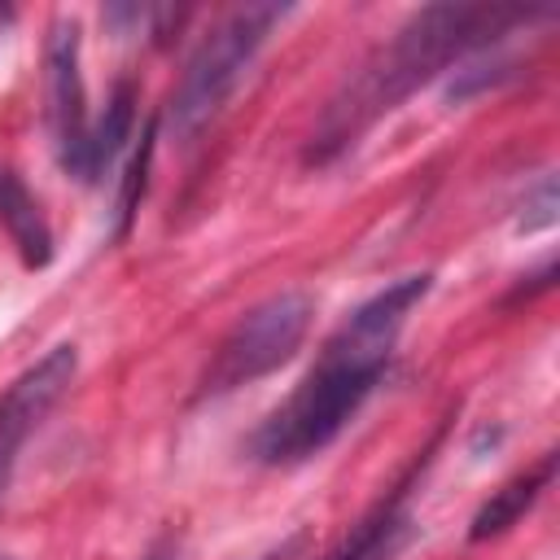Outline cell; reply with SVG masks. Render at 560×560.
Instances as JSON below:
<instances>
[{
    "label": "cell",
    "instance_id": "12",
    "mask_svg": "<svg viewBox=\"0 0 560 560\" xmlns=\"http://www.w3.org/2000/svg\"><path fill=\"white\" fill-rule=\"evenodd\" d=\"M144 560H175V538H162Z\"/></svg>",
    "mask_w": 560,
    "mask_h": 560
},
{
    "label": "cell",
    "instance_id": "4",
    "mask_svg": "<svg viewBox=\"0 0 560 560\" xmlns=\"http://www.w3.org/2000/svg\"><path fill=\"white\" fill-rule=\"evenodd\" d=\"M311 315H315V302L302 289H284V293H271L258 306H249L219 341L201 389L232 394V389L254 385L258 376L276 372L280 363H289L298 354V346L306 341Z\"/></svg>",
    "mask_w": 560,
    "mask_h": 560
},
{
    "label": "cell",
    "instance_id": "13",
    "mask_svg": "<svg viewBox=\"0 0 560 560\" xmlns=\"http://www.w3.org/2000/svg\"><path fill=\"white\" fill-rule=\"evenodd\" d=\"M298 542H302V538H289V542H284V547H280V551H267V556H258V560H280V556H284V551H293V547H298Z\"/></svg>",
    "mask_w": 560,
    "mask_h": 560
},
{
    "label": "cell",
    "instance_id": "9",
    "mask_svg": "<svg viewBox=\"0 0 560 560\" xmlns=\"http://www.w3.org/2000/svg\"><path fill=\"white\" fill-rule=\"evenodd\" d=\"M551 472H556V455H542V464H534L529 472H516L512 481H503V486L481 503V512L472 516V529H468L472 542L494 538V534H503L508 525H516V521L538 503V494L547 490Z\"/></svg>",
    "mask_w": 560,
    "mask_h": 560
},
{
    "label": "cell",
    "instance_id": "8",
    "mask_svg": "<svg viewBox=\"0 0 560 560\" xmlns=\"http://www.w3.org/2000/svg\"><path fill=\"white\" fill-rule=\"evenodd\" d=\"M407 534H411V516L402 512V486L389 494V499H381L328 556H319V560H389L402 542H407Z\"/></svg>",
    "mask_w": 560,
    "mask_h": 560
},
{
    "label": "cell",
    "instance_id": "3",
    "mask_svg": "<svg viewBox=\"0 0 560 560\" xmlns=\"http://www.w3.org/2000/svg\"><path fill=\"white\" fill-rule=\"evenodd\" d=\"M289 18L284 4H241L232 13H223L210 35L197 44V52L188 57L171 101H166V131L171 140L188 144L206 122H214V114L223 109V101L236 92L241 74L249 70V61L258 57V48L267 44V35Z\"/></svg>",
    "mask_w": 560,
    "mask_h": 560
},
{
    "label": "cell",
    "instance_id": "6",
    "mask_svg": "<svg viewBox=\"0 0 560 560\" xmlns=\"http://www.w3.org/2000/svg\"><path fill=\"white\" fill-rule=\"evenodd\" d=\"M44 101H48V131L61 166L74 175L92 114L83 96V74H79V22L74 18H52L48 44H44Z\"/></svg>",
    "mask_w": 560,
    "mask_h": 560
},
{
    "label": "cell",
    "instance_id": "5",
    "mask_svg": "<svg viewBox=\"0 0 560 560\" xmlns=\"http://www.w3.org/2000/svg\"><path fill=\"white\" fill-rule=\"evenodd\" d=\"M74 372H79V350L66 341V346H52L44 359H35L0 394V499L13 481V468H18V455H22L26 438L39 429V420L70 389Z\"/></svg>",
    "mask_w": 560,
    "mask_h": 560
},
{
    "label": "cell",
    "instance_id": "1",
    "mask_svg": "<svg viewBox=\"0 0 560 560\" xmlns=\"http://www.w3.org/2000/svg\"><path fill=\"white\" fill-rule=\"evenodd\" d=\"M433 276H402L394 284H385L381 293H372L363 306H354L337 332L324 341L315 368L298 381V389L258 424V433L249 438L254 459L262 464H302L319 451H328L341 429L359 416V407L372 398V389L381 385L398 332L407 324V315L424 302Z\"/></svg>",
    "mask_w": 560,
    "mask_h": 560
},
{
    "label": "cell",
    "instance_id": "10",
    "mask_svg": "<svg viewBox=\"0 0 560 560\" xmlns=\"http://www.w3.org/2000/svg\"><path fill=\"white\" fill-rule=\"evenodd\" d=\"M0 223L9 228V236L18 241V249L26 254V262H35V267L48 262L52 236H48V228L39 219V206L31 201V192L9 171H0Z\"/></svg>",
    "mask_w": 560,
    "mask_h": 560
},
{
    "label": "cell",
    "instance_id": "2",
    "mask_svg": "<svg viewBox=\"0 0 560 560\" xmlns=\"http://www.w3.org/2000/svg\"><path fill=\"white\" fill-rule=\"evenodd\" d=\"M538 18V9H508V4H424L411 13L389 44H381L328 101L315 136H311V162H328L341 149H350L381 114H389L398 101H407L420 83L442 74L451 61H464L468 52L494 44L512 26Z\"/></svg>",
    "mask_w": 560,
    "mask_h": 560
},
{
    "label": "cell",
    "instance_id": "11",
    "mask_svg": "<svg viewBox=\"0 0 560 560\" xmlns=\"http://www.w3.org/2000/svg\"><path fill=\"white\" fill-rule=\"evenodd\" d=\"M153 131H158V122H149V127H144L140 149H136V158H131V166H127V175H122L118 232H127V223H131V214H136V201H140V192H144V171H149V158H153Z\"/></svg>",
    "mask_w": 560,
    "mask_h": 560
},
{
    "label": "cell",
    "instance_id": "7",
    "mask_svg": "<svg viewBox=\"0 0 560 560\" xmlns=\"http://www.w3.org/2000/svg\"><path fill=\"white\" fill-rule=\"evenodd\" d=\"M131 122H136V88L131 83H118L114 96H109V105H105V114H96L92 127H88V140H83L74 179L96 184L114 166V158L122 153V144L131 140Z\"/></svg>",
    "mask_w": 560,
    "mask_h": 560
}]
</instances>
